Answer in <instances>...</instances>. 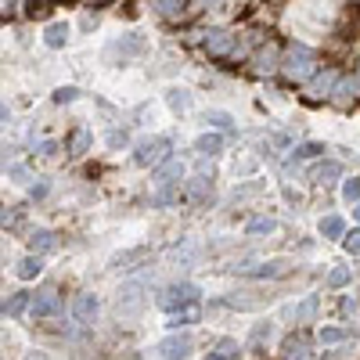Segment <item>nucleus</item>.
<instances>
[{
	"instance_id": "a211bd4d",
	"label": "nucleus",
	"mask_w": 360,
	"mask_h": 360,
	"mask_svg": "<svg viewBox=\"0 0 360 360\" xmlns=\"http://www.w3.org/2000/svg\"><path fill=\"white\" fill-rule=\"evenodd\" d=\"M140 51H145V40L134 33V36L116 40L112 47H108V58H123V61H127V58H134V54H140Z\"/></svg>"
},
{
	"instance_id": "c756f323",
	"label": "nucleus",
	"mask_w": 360,
	"mask_h": 360,
	"mask_svg": "<svg viewBox=\"0 0 360 360\" xmlns=\"http://www.w3.org/2000/svg\"><path fill=\"white\" fill-rule=\"evenodd\" d=\"M22 216H25V209H19V206H4V202H0V227H4V231L22 227Z\"/></svg>"
},
{
	"instance_id": "49530a36",
	"label": "nucleus",
	"mask_w": 360,
	"mask_h": 360,
	"mask_svg": "<svg viewBox=\"0 0 360 360\" xmlns=\"http://www.w3.org/2000/svg\"><path fill=\"white\" fill-rule=\"evenodd\" d=\"M8 119H11V108H8V105H0V123H8Z\"/></svg>"
},
{
	"instance_id": "8fccbe9b",
	"label": "nucleus",
	"mask_w": 360,
	"mask_h": 360,
	"mask_svg": "<svg viewBox=\"0 0 360 360\" xmlns=\"http://www.w3.org/2000/svg\"><path fill=\"white\" fill-rule=\"evenodd\" d=\"M353 216H357V224H360V202H357V206H353Z\"/></svg>"
},
{
	"instance_id": "f8f14e48",
	"label": "nucleus",
	"mask_w": 360,
	"mask_h": 360,
	"mask_svg": "<svg viewBox=\"0 0 360 360\" xmlns=\"http://www.w3.org/2000/svg\"><path fill=\"white\" fill-rule=\"evenodd\" d=\"M58 248V234L54 231H47V227H36L33 234H29V253H36V256H47V253H54Z\"/></svg>"
},
{
	"instance_id": "9b49d317",
	"label": "nucleus",
	"mask_w": 360,
	"mask_h": 360,
	"mask_svg": "<svg viewBox=\"0 0 360 360\" xmlns=\"http://www.w3.org/2000/svg\"><path fill=\"white\" fill-rule=\"evenodd\" d=\"M213 198V180L209 177H191L184 184V202H191V206H206Z\"/></svg>"
},
{
	"instance_id": "a19ab883",
	"label": "nucleus",
	"mask_w": 360,
	"mask_h": 360,
	"mask_svg": "<svg viewBox=\"0 0 360 360\" xmlns=\"http://www.w3.org/2000/svg\"><path fill=\"white\" fill-rule=\"evenodd\" d=\"M76 98H80V90H76V87H58L54 90V105H72Z\"/></svg>"
},
{
	"instance_id": "cd10ccee",
	"label": "nucleus",
	"mask_w": 360,
	"mask_h": 360,
	"mask_svg": "<svg viewBox=\"0 0 360 360\" xmlns=\"http://www.w3.org/2000/svg\"><path fill=\"white\" fill-rule=\"evenodd\" d=\"M40 274H43V256L29 253V256L19 263V277H22V281H33V277H40Z\"/></svg>"
},
{
	"instance_id": "20e7f679",
	"label": "nucleus",
	"mask_w": 360,
	"mask_h": 360,
	"mask_svg": "<svg viewBox=\"0 0 360 360\" xmlns=\"http://www.w3.org/2000/svg\"><path fill=\"white\" fill-rule=\"evenodd\" d=\"M198 299V285L195 281H173V285H166L159 292V299H155V306L166 310V314H177V310L191 306Z\"/></svg>"
},
{
	"instance_id": "a18cd8bd",
	"label": "nucleus",
	"mask_w": 360,
	"mask_h": 360,
	"mask_svg": "<svg viewBox=\"0 0 360 360\" xmlns=\"http://www.w3.org/2000/svg\"><path fill=\"white\" fill-rule=\"evenodd\" d=\"M36 151L43 155V159H51V155H58V145H54V140H40Z\"/></svg>"
},
{
	"instance_id": "37998d69",
	"label": "nucleus",
	"mask_w": 360,
	"mask_h": 360,
	"mask_svg": "<svg viewBox=\"0 0 360 360\" xmlns=\"http://www.w3.org/2000/svg\"><path fill=\"white\" fill-rule=\"evenodd\" d=\"M8 177L19 180V184H25V180H29V169H25L22 162H14V166H8Z\"/></svg>"
},
{
	"instance_id": "72a5a7b5",
	"label": "nucleus",
	"mask_w": 360,
	"mask_h": 360,
	"mask_svg": "<svg viewBox=\"0 0 360 360\" xmlns=\"http://www.w3.org/2000/svg\"><path fill=\"white\" fill-rule=\"evenodd\" d=\"M332 98H335V105H350V101L357 98V80H342V83H335Z\"/></svg>"
},
{
	"instance_id": "412c9836",
	"label": "nucleus",
	"mask_w": 360,
	"mask_h": 360,
	"mask_svg": "<svg viewBox=\"0 0 360 360\" xmlns=\"http://www.w3.org/2000/svg\"><path fill=\"white\" fill-rule=\"evenodd\" d=\"M253 65H256V72L263 76V72H274L281 61H277V47L271 43V47H260V51L253 54Z\"/></svg>"
},
{
	"instance_id": "de8ad7c7",
	"label": "nucleus",
	"mask_w": 360,
	"mask_h": 360,
	"mask_svg": "<svg viewBox=\"0 0 360 360\" xmlns=\"http://www.w3.org/2000/svg\"><path fill=\"white\" fill-rule=\"evenodd\" d=\"M206 360H231V357H224V353H209Z\"/></svg>"
},
{
	"instance_id": "f03ea898",
	"label": "nucleus",
	"mask_w": 360,
	"mask_h": 360,
	"mask_svg": "<svg viewBox=\"0 0 360 360\" xmlns=\"http://www.w3.org/2000/svg\"><path fill=\"white\" fill-rule=\"evenodd\" d=\"M202 51H206L213 61H227V65L245 54L238 36L227 33V29H206V33H202Z\"/></svg>"
},
{
	"instance_id": "e433bc0d",
	"label": "nucleus",
	"mask_w": 360,
	"mask_h": 360,
	"mask_svg": "<svg viewBox=\"0 0 360 360\" xmlns=\"http://www.w3.org/2000/svg\"><path fill=\"white\" fill-rule=\"evenodd\" d=\"M317 155H324V145H314V140H310V145H299L292 151V159L303 162V159H317Z\"/></svg>"
},
{
	"instance_id": "2eb2a0df",
	"label": "nucleus",
	"mask_w": 360,
	"mask_h": 360,
	"mask_svg": "<svg viewBox=\"0 0 360 360\" xmlns=\"http://www.w3.org/2000/svg\"><path fill=\"white\" fill-rule=\"evenodd\" d=\"M151 8L159 11L166 22H184L187 19V0H151Z\"/></svg>"
},
{
	"instance_id": "0eeeda50",
	"label": "nucleus",
	"mask_w": 360,
	"mask_h": 360,
	"mask_svg": "<svg viewBox=\"0 0 360 360\" xmlns=\"http://www.w3.org/2000/svg\"><path fill=\"white\" fill-rule=\"evenodd\" d=\"M191 350H195V342H191V335H180V332H173V335H166L162 342H159V353L162 360H187L191 357Z\"/></svg>"
},
{
	"instance_id": "4be33fe9",
	"label": "nucleus",
	"mask_w": 360,
	"mask_h": 360,
	"mask_svg": "<svg viewBox=\"0 0 360 360\" xmlns=\"http://www.w3.org/2000/svg\"><path fill=\"white\" fill-rule=\"evenodd\" d=\"M288 271H292L288 260H271V263H263V267H248V274L263 277V281H267V277H285Z\"/></svg>"
},
{
	"instance_id": "ea45409f",
	"label": "nucleus",
	"mask_w": 360,
	"mask_h": 360,
	"mask_svg": "<svg viewBox=\"0 0 360 360\" xmlns=\"http://www.w3.org/2000/svg\"><path fill=\"white\" fill-rule=\"evenodd\" d=\"M105 140H108V148H116V151H119V148H127V145H130V134H127V130H108Z\"/></svg>"
},
{
	"instance_id": "dca6fc26",
	"label": "nucleus",
	"mask_w": 360,
	"mask_h": 360,
	"mask_svg": "<svg viewBox=\"0 0 360 360\" xmlns=\"http://www.w3.org/2000/svg\"><path fill=\"white\" fill-rule=\"evenodd\" d=\"M317 310H321V295H306V299H303V303H295L288 314H292L295 324H310V321L317 317Z\"/></svg>"
},
{
	"instance_id": "f3484780",
	"label": "nucleus",
	"mask_w": 360,
	"mask_h": 360,
	"mask_svg": "<svg viewBox=\"0 0 360 360\" xmlns=\"http://www.w3.org/2000/svg\"><path fill=\"white\" fill-rule=\"evenodd\" d=\"M335 90V72H317L314 83H310V98L306 101H328Z\"/></svg>"
},
{
	"instance_id": "4468645a",
	"label": "nucleus",
	"mask_w": 360,
	"mask_h": 360,
	"mask_svg": "<svg viewBox=\"0 0 360 360\" xmlns=\"http://www.w3.org/2000/svg\"><path fill=\"white\" fill-rule=\"evenodd\" d=\"M90 145H94V134H90L87 127H76V130L65 137V151L76 155V159H83V155L90 151Z\"/></svg>"
},
{
	"instance_id": "39448f33",
	"label": "nucleus",
	"mask_w": 360,
	"mask_h": 360,
	"mask_svg": "<svg viewBox=\"0 0 360 360\" xmlns=\"http://www.w3.org/2000/svg\"><path fill=\"white\" fill-rule=\"evenodd\" d=\"M166 159H169V137H145V140H137L134 162L140 169H155V166H162Z\"/></svg>"
},
{
	"instance_id": "c85d7f7f",
	"label": "nucleus",
	"mask_w": 360,
	"mask_h": 360,
	"mask_svg": "<svg viewBox=\"0 0 360 360\" xmlns=\"http://www.w3.org/2000/svg\"><path fill=\"white\" fill-rule=\"evenodd\" d=\"M277 231V220L274 216H253V220L245 224V234L248 238H256V234H274Z\"/></svg>"
},
{
	"instance_id": "473e14b6",
	"label": "nucleus",
	"mask_w": 360,
	"mask_h": 360,
	"mask_svg": "<svg viewBox=\"0 0 360 360\" xmlns=\"http://www.w3.org/2000/svg\"><path fill=\"white\" fill-rule=\"evenodd\" d=\"M321 234H324V238H342V234H346V220H342V216H324Z\"/></svg>"
},
{
	"instance_id": "ddd939ff",
	"label": "nucleus",
	"mask_w": 360,
	"mask_h": 360,
	"mask_svg": "<svg viewBox=\"0 0 360 360\" xmlns=\"http://www.w3.org/2000/svg\"><path fill=\"white\" fill-rule=\"evenodd\" d=\"M148 260V245H137V248H127V253H116L108 267L112 271H137L134 263H145Z\"/></svg>"
},
{
	"instance_id": "9d476101",
	"label": "nucleus",
	"mask_w": 360,
	"mask_h": 360,
	"mask_svg": "<svg viewBox=\"0 0 360 360\" xmlns=\"http://www.w3.org/2000/svg\"><path fill=\"white\" fill-rule=\"evenodd\" d=\"M198 256H202V248H198L195 242L180 238L173 248H169V267H177V271H187V267H195V263H198Z\"/></svg>"
},
{
	"instance_id": "6ab92c4d",
	"label": "nucleus",
	"mask_w": 360,
	"mask_h": 360,
	"mask_svg": "<svg viewBox=\"0 0 360 360\" xmlns=\"http://www.w3.org/2000/svg\"><path fill=\"white\" fill-rule=\"evenodd\" d=\"M166 105L173 108L177 116H184V112H191L195 98H191V90H184V87H169V90H166Z\"/></svg>"
},
{
	"instance_id": "bb28decb",
	"label": "nucleus",
	"mask_w": 360,
	"mask_h": 360,
	"mask_svg": "<svg viewBox=\"0 0 360 360\" xmlns=\"http://www.w3.org/2000/svg\"><path fill=\"white\" fill-rule=\"evenodd\" d=\"M184 198V187L180 184H169V187H159V195L151 198V206L155 209H166V206H173V202Z\"/></svg>"
},
{
	"instance_id": "1a4fd4ad",
	"label": "nucleus",
	"mask_w": 360,
	"mask_h": 360,
	"mask_svg": "<svg viewBox=\"0 0 360 360\" xmlns=\"http://www.w3.org/2000/svg\"><path fill=\"white\" fill-rule=\"evenodd\" d=\"M184 159H177V155H169V159L162 162V166H155L151 169V184L155 187H169V184H180L184 180Z\"/></svg>"
},
{
	"instance_id": "aec40b11",
	"label": "nucleus",
	"mask_w": 360,
	"mask_h": 360,
	"mask_svg": "<svg viewBox=\"0 0 360 360\" xmlns=\"http://www.w3.org/2000/svg\"><path fill=\"white\" fill-rule=\"evenodd\" d=\"M195 151L202 155V159H213V155H220L224 151V134H202L198 140H195Z\"/></svg>"
},
{
	"instance_id": "2f4dec72",
	"label": "nucleus",
	"mask_w": 360,
	"mask_h": 360,
	"mask_svg": "<svg viewBox=\"0 0 360 360\" xmlns=\"http://www.w3.org/2000/svg\"><path fill=\"white\" fill-rule=\"evenodd\" d=\"M342 177V162H321L317 169H314V180L317 184H332V180H339Z\"/></svg>"
},
{
	"instance_id": "79ce46f5",
	"label": "nucleus",
	"mask_w": 360,
	"mask_h": 360,
	"mask_svg": "<svg viewBox=\"0 0 360 360\" xmlns=\"http://www.w3.org/2000/svg\"><path fill=\"white\" fill-rule=\"evenodd\" d=\"M342 245H346V253H350V256H360V231L346 234V238H342Z\"/></svg>"
},
{
	"instance_id": "7ed1b4c3",
	"label": "nucleus",
	"mask_w": 360,
	"mask_h": 360,
	"mask_svg": "<svg viewBox=\"0 0 360 360\" xmlns=\"http://www.w3.org/2000/svg\"><path fill=\"white\" fill-rule=\"evenodd\" d=\"M281 76H285L288 83H306L317 76V54L310 51V47H292L288 58L281 61Z\"/></svg>"
},
{
	"instance_id": "b1692460",
	"label": "nucleus",
	"mask_w": 360,
	"mask_h": 360,
	"mask_svg": "<svg viewBox=\"0 0 360 360\" xmlns=\"http://www.w3.org/2000/svg\"><path fill=\"white\" fill-rule=\"evenodd\" d=\"M198 306L191 303V306H184V310H177V314H169V328L173 332H180V328H191V324H198Z\"/></svg>"
},
{
	"instance_id": "c03bdc74",
	"label": "nucleus",
	"mask_w": 360,
	"mask_h": 360,
	"mask_svg": "<svg viewBox=\"0 0 360 360\" xmlns=\"http://www.w3.org/2000/svg\"><path fill=\"white\" fill-rule=\"evenodd\" d=\"M47 191H51V184H47V180H43V177H40V180H36V184H33V187H29V195H33V198H36V202H40V198H47Z\"/></svg>"
},
{
	"instance_id": "4c0bfd02",
	"label": "nucleus",
	"mask_w": 360,
	"mask_h": 360,
	"mask_svg": "<svg viewBox=\"0 0 360 360\" xmlns=\"http://www.w3.org/2000/svg\"><path fill=\"white\" fill-rule=\"evenodd\" d=\"M350 277H353L350 267H335L332 274H328V288H346V285H350Z\"/></svg>"
},
{
	"instance_id": "423d86ee",
	"label": "nucleus",
	"mask_w": 360,
	"mask_h": 360,
	"mask_svg": "<svg viewBox=\"0 0 360 360\" xmlns=\"http://www.w3.org/2000/svg\"><path fill=\"white\" fill-rule=\"evenodd\" d=\"M29 314H33L36 321H51L61 314V295L54 288H40L33 292V303H29Z\"/></svg>"
},
{
	"instance_id": "393cba45",
	"label": "nucleus",
	"mask_w": 360,
	"mask_h": 360,
	"mask_svg": "<svg viewBox=\"0 0 360 360\" xmlns=\"http://www.w3.org/2000/svg\"><path fill=\"white\" fill-rule=\"evenodd\" d=\"M43 43L51 47V51H58V47H65V43H69V25H65V22H54V25H47V33H43Z\"/></svg>"
},
{
	"instance_id": "5701e85b",
	"label": "nucleus",
	"mask_w": 360,
	"mask_h": 360,
	"mask_svg": "<svg viewBox=\"0 0 360 360\" xmlns=\"http://www.w3.org/2000/svg\"><path fill=\"white\" fill-rule=\"evenodd\" d=\"M29 303H33V292H11L4 299V314L8 317H22L29 310Z\"/></svg>"
},
{
	"instance_id": "f704fd0d",
	"label": "nucleus",
	"mask_w": 360,
	"mask_h": 360,
	"mask_svg": "<svg viewBox=\"0 0 360 360\" xmlns=\"http://www.w3.org/2000/svg\"><path fill=\"white\" fill-rule=\"evenodd\" d=\"M271 335H274V324L271 321H263V324H256L253 328V335H248V346H263V342H271Z\"/></svg>"
},
{
	"instance_id": "f257e3e1",
	"label": "nucleus",
	"mask_w": 360,
	"mask_h": 360,
	"mask_svg": "<svg viewBox=\"0 0 360 360\" xmlns=\"http://www.w3.org/2000/svg\"><path fill=\"white\" fill-rule=\"evenodd\" d=\"M145 306H148V285L145 281H123V288L116 292V317L119 321H140V314H145Z\"/></svg>"
},
{
	"instance_id": "09e8293b",
	"label": "nucleus",
	"mask_w": 360,
	"mask_h": 360,
	"mask_svg": "<svg viewBox=\"0 0 360 360\" xmlns=\"http://www.w3.org/2000/svg\"><path fill=\"white\" fill-rule=\"evenodd\" d=\"M25 360H47V357H43V353H29Z\"/></svg>"
},
{
	"instance_id": "c9c22d12",
	"label": "nucleus",
	"mask_w": 360,
	"mask_h": 360,
	"mask_svg": "<svg viewBox=\"0 0 360 360\" xmlns=\"http://www.w3.org/2000/svg\"><path fill=\"white\" fill-rule=\"evenodd\" d=\"M346 339H350V328H321L324 346H335V342H346Z\"/></svg>"
},
{
	"instance_id": "a878e982",
	"label": "nucleus",
	"mask_w": 360,
	"mask_h": 360,
	"mask_svg": "<svg viewBox=\"0 0 360 360\" xmlns=\"http://www.w3.org/2000/svg\"><path fill=\"white\" fill-rule=\"evenodd\" d=\"M310 357V339L306 335H292L285 342V360H306Z\"/></svg>"
},
{
	"instance_id": "7c9ffc66",
	"label": "nucleus",
	"mask_w": 360,
	"mask_h": 360,
	"mask_svg": "<svg viewBox=\"0 0 360 360\" xmlns=\"http://www.w3.org/2000/svg\"><path fill=\"white\" fill-rule=\"evenodd\" d=\"M206 127H213L216 134H220V130H234V116L231 112H220V108H213V112H206Z\"/></svg>"
},
{
	"instance_id": "6e6552de",
	"label": "nucleus",
	"mask_w": 360,
	"mask_h": 360,
	"mask_svg": "<svg viewBox=\"0 0 360 360\" xmlns=\"http://www.w3.org/2000/svg\"><path fill=\"white\" fill-rule=\"evenodd\" d=\"M69 310H72V321L76 324H94V321H98V314H101V303H98V295H94V292H80Z\"/></svg>"
},
{
	"instance_id": "58836bf2",
	"label": "nucleus",
	"mask_w": 360,
	"mask_h": 360,
	"mask_svg": "<svg viewBox=\"0 0 360 360\" xmlns=\"http://www.w3.org/2000/svg\"><path fill=\"white\" fill-rule=\"evenodd\" d=\"M342 198H346V202H360V177L342 180Z\"/></svg>"
}]
</instances>
